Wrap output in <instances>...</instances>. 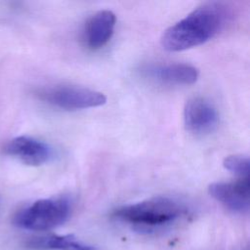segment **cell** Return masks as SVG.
<instances>
[{
    "label": "cell",
    "mask_w": 250,
    "mask_h": 250,
    "mask_svg": "<svg viewBox=\"0 0 250 250\" xmlns=\"http://www.w3.org/2000/svg\"><path fill=\"white\" fill-rule=\"evenodd\" d=\"M229 12L222 3H205L167 28L161 45L169 52H180L199 46L224 29Z\"/></svg>",
    "instance_id": "cell-1"
},
{
    "label": "cell",
    "mask_w": 250,
    "mask_h": 250,
    "mask_svg": "<svg viewBox=\"0 0 250 250\" xmlns=\"http://www.w3.org/2000/svg\"><path fill=\"white\" fill-rule=\"evenodd\" d=\"M152 79L170 85H190L199 76L198 69L188 63L153 64L144 69Z\"/></svg>",
    "instance_id": "cell-9"
},
{
    "label": "cell",
    "mask_w": 250,
    "mask_h": 250,
    "mask_svg": "<svg viewBox=\"0 0 250 250\" xmlns=\"http://www.w3.org/2000/svg\"><path fill=\"white\" fill-rule=\"evenodd\" d=\"M45 103L64 110H79L104 105L106 97L99 91L74 85H57L37 91Z\"/></svg>",
    "instance_id": "cell-4"
},
{
    "label": "cell",
    "mask_w": 250,
    "mask_h": 250,
    "mask_svg": "<svg viewBox=\"0 0 250 250\" xmlns=\"http://www.w3.org/2000/svg\"><path fill=\"white\" fill-rule=\"evenodd\" d=\"M209 194L226 208L236 213H247L249 210L248 178L236 182H217L208 188Z\"/></svg>",
    "instance_id": "cell-6"
},
{
    "label": "cell",
    "mask_w": 250,
    "mask_h": 250,
    "mask_svg": "<svg viewBox=\"0 0 250 250\" xmlns=\"http://www.w3.org/2000/svg\"><path fill=\"white\" fill-rule=\"evenodd\" d=\"M115 22V14L109 10H101L92 15L84 28V40L88 48L97 50L104 47L113 34Z\"/></svg>",
    "instance_id": "cell-8"
},
{
    "label": "cell",
    "mask_w": 250,
    "mask_h": 250,
    "mask_svg": "<svg viewBox=\"0 0 250 250\" xmlns=\"http://www.w3.org/2000/svg\"><path fill=\"white\" fill-rule=\"evenodd\" d=\"M71 203L63 196L39 199L20 210L14 224L29 230H48L62 225L69 217Z\"/></svg>",
    "instance_id": "cell-3"
},
{
    "label": "cell",
    "mask_w": 250,
    "mask_h": 250,
    "mask_svg": "<svg viewBox=\"0 0 250 250\" xmlns=\"http://www.w3.org/2000/svg\"><path fill=\"white\" fill-rule=\"evenodd\" d=\"M217 108L202 97H193L187 101L184 108V121L187 130L194 135H208L219 125Z\"/></svg>",
    "instance_id": "cell-5"
},
{
    "label": "cell",
    "mask_w": 250,
    "mask_h": 250,
    "mask_svg": "<svg viewBox=\"0 0 250 250\" xmlns=\"http://www.w3.org/2000/svg\"><path fill=\"white\" fill-rule=\"evenodd\" d=\"M5 152L31 166L48 162L53 154L52 148L46 143L28 136H20L11 140L5 146Z\"/></svg>",
    "instance_id": "cell-7"
},
{
    "label": "cell",
    "mask_w": 250,
    "mask_h": 250,
    "mask_svg": "<svg viewBox=\"0 0 250 250\" xmlns=\"http://www.w3.org/2000/svg\"><path fill=\"white\" fill-rule=\"evenodd\" d=\"M33 250H95L89 244L78 240L73 235H45L33 237L26 243Z\"/></svg>",
    "instance_id": "cell-10"
},
{
    "label": "cell",
    "mask_w": 250,
    "mask_h": 250,
    "mask_svg": "<svg viewBox=\"0 0 250 250\" xmlns=\"http://www.w3.org/2000/svg\"><path fill=\"white\" fill-rule=\"evenodd\" d=\"M249 158L243 155H229L223 161V166L229 172L240 177V179L248 178L249 174Z\"/></svg>",
    "instance_id": "cell-11"
},
{
    "label": "cell",
    "mask_w": 250,
    "mask_h": 250,
    "mask_svg": "<svg viewBox=\"0 0 250 250\" xmlns=\"http://www.w3.org/2000/svg\"><path fill=\"white\" fill-rule=\"evenodd\" d=\"M185 213L186 208L179 201L166 196H154L123 205L115 209L112 216L134 228L152 229L173 224Z\"/></svg>",
    "instance_id": "cell-2"
}]
</instances>
